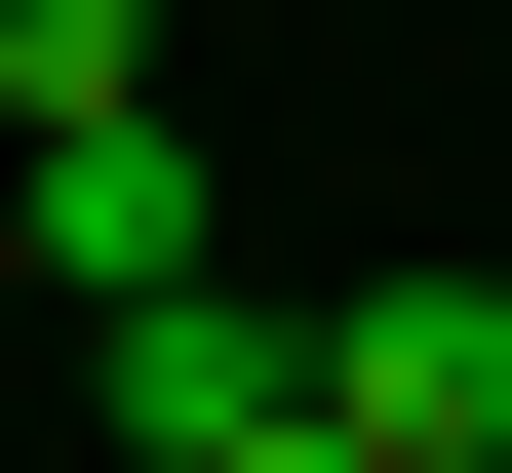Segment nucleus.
I'll return each mask as SVG.
<instances>
[{"mask_svg":"<svg viewBox=\"0 0 512 473\" xmlns=\"http://www.w3.org/2000/svg\"><path fill=\"white\" fill-rule=\"evenodd\" d=\"M0 158H40V119H0Z\"/></svg>","mask_w":512,"mask_h":473,"instance_id":"obj_7","label":"nucleus"},{"mask_svg":"<svg viewBox=\"0 0 512 473\" xmlns=\"http://www.w3.org/2000/svg\"><path fill=\"white\" fill-rule=\"evenodd\" d=\"M0 276H40V316H158V276H237V158L197 119H40L0 158Z\"/></svg>","mask_w":512,"mask_h":473,"instance_id":"obj_1","label":"nucleus"},{"mask_svg":"<svg viewBox=\"0 0 512 473\" xmlns=\"http://www.w3.org/2000/svg\"><path fill=\"white\" fill-rule=\"evenodd\" d=\"M79 395H119V473H197V434H276V395H316V316L158 276V316H79Z\"/></svg>","mask_w":512,"mask_h":473,"instance_id":"obj_3","label":"nucleus"},{"mask_svg":"<svg viewBox=\"0 0 512 473\" xmlns=\"http://www.w3.org/2000/svg\"><path fill=\"white\" fill-rule=\"evenodd\" d=\"M197 473H394V434H355V395H276V434H197Z\"/></svg>","mask_w":512,"mask_h":473,"instance_id":"obj_5","label":"nucleus"},{"mask_svg":"<svg viewBox=\"0 0 512 473\" xmlns=\"http://www.w3.org/2000/svg\"><path fill=\"white\" fill-rule=\"evenodd\" d=\"M473 119H512V40H473Z\"/></svg>","mask_w":512,"mask_h":473,"instance_id":"obj_6","label":"nucleus"},{"mask_svg":"<svg viewBox=\"0 0 512 473\" xmlns=\"http://www.w3.org/2000/svg\"><path fill=\"white\" fill-rule=\"evenodd\" d=\"M316 395L394 473H512V276H316Z\"/></svg>","mask_w":512,"mask_h":473,"instance_id":"obj_2","label":"nucleus"},{"mask_svg":"<svg viewBox=\"0 0 512 473\" xmlns=\"http://www.w3.org/2000/svg\"><path fill=\"white\" fill-rule=\"evenodd\" d=\"M0 119H158V0H0Z\"/></svg>","mask_w":512,"mask_h":473,"instance_id":"obj_4","label":"nucleus"}]
</instances>
